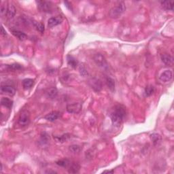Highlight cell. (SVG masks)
Segmentation results:
<instances>
[{"label": "cell", "instance_id": "cell-8", "mask_svg": "<svg viewBox=\"0 0 174 174\" xmlns=\"http://www.w3.org/2000/svg\"><path fill=\"white\" fill-rule=\"evenodd\" d=\"M173 78V73L170 70H165L160 75L159 79L163 82H170Z\"/></svg>", "mask_w": 174, "mask_h": 174}, {"label": "cell", "instance_id": "cell-28", "mask_svg": "<svg viewBox=\"0 0 174 174\" xmlns=\"http://www.w3.org/2000/svg\"><path fill=\"white\" fill-rule=\"evenodd\" d=\"M154 91H155V89H154V86L148 85L147 87L145 88V91H144L146 96V97L151 96L152 94L154 93Z\"/></svg>", "mask_w": 174, "mask_h": 174}, {"label": "cell", "instance_id": "cell-24", "mask_svg": "<svg viewBox=\"0 0 174 174\" xmlns=\"http://www.w3.org/2000/svg\"><path fill=\"white\" fill-rule=\"evenodd\" d=\"M54 138L55 139V140L58 141V142L60 143H63L65 141H67L70 138V134H65L61 135V136H56L54 137Z\"/></svg>", "mask_w": 174, "mask_h": 174}, {"label": "cell", "instance_id": "cell-16", "mask_svg": "<svg viewBox=\"0 0 174 174\" xmlns=\"http://www.w3.org/2000/svg\"><path fill=\"white\" fill-rule=\"evenodd\" d=\"M67 62L68 65L71 66L72 68H76L78 65V62L76 58H74L73 56L70 55L67 56Z\"/></svg>", "mask_w": 174, "mask_h": 174}, {"label": "cell", "instance_id": "cell-30", "mask_svg": "<svg viewBox=\"0 0 174 174\" xmlns=\"http://www.w3.org/2000/svg\"><path fill=\"white\" fill-rule=\"evenodd\" d=\"M7 10H8V5H6V4H2L1 6V9H0V14L1 16H6L7 14Z\"/></svg>", "mask_w": 174, "mask_h": 174}, {"label": "cell", "instance_id": "cell-15", "mask_svg": "<svg viewBox=\"0 0 174 174\" xmlns=\"http://www.w3.org/2000/svg\"><path fill=\"white\" fill-rule=\"evenodd\" d=\"M34 82H35V81H34L33 79H31V78L25 79V80H23V82H22L23 89L25 90L31 89V87H33Z\"/></svg>", "mask_w": 174, "mask_h": 174}, {"label": "cell", "instance_id": "cell-19", "mask_svg": "<svg viewBox=\"0 0 174 174\" xmlns=\"http://www.w3.org/2000/svg\"><path fill=\"white\" fill-rule=\"evenodd\" d=\"M46 95L48 98L50 99H55L57 97L58 94V91L57 88L55 87H51L50 89H48L46 91Z\"/></svg>", "mask_w": 174, "mask_h": 174}, {"label": "cell", "instance_id": "cell-21", "mask_svg": "<svg viewBox=\"0 0 174 174\" xmlns=\"http://www.w3.org/2000/svg\"><path fill=\"white\" fill-rule=\"evenodd\" d=\"M6 70L7 71H10V72H14V71H17V70H21L23 69V66L21 65L20 64L18 63H13L11 64V65H6Z\"/></svg>", "mask_w": 174, "mask_h": 174}, {"label": "cell", "instance_id": "cell-12", "mask_svg": "<svg viewBox=\"0 0 174 174\" xmlns=\"http://www.w3.org/2000/svg\"><path fill=\"white\" fill-rule=\"evenodd\" d=\"M161 61L164 63L165 65H172L173 63V58L167 54H164L161 55Z\"/></svg>", "mask_w": 174, "mask_h": 174}, {"label": "cell", "instance_id": "cell-27", "mask_svg": "<svg viewBox=\"0 0 174 174\" xmlns=\"http://www.w3.org/2000/svg\"><path fill=\"white\" fill-rule=\"evenodd\" d=\"M150 138H151V140L154 145L158 144V143H160L161 141V137L160 135L157 134H152L150 135Z\"/></svg>", "mask_w": 174, "mask_h": 174}, {"label": "cell", "instance_id": "cell-32", "mask_svg": "<svg viewBox=\"0 0 174 174\" xmlns=\"http://www.w3.org/2000/svg\"><path fill=\"white\" fill-rule=\"evenodd\" d=\"M1 34L2 35L4 36H6L7 35V33H6V31L4 30V28L3 26H1Z\"/></svg>", "mask_w": 174, "mask_h": 174}, {"label": "cell", "instance_id": "cell-11", "mask_svg": "<svg viewBox=\"0 0 174 174\" xmlns=\"http://www.w3.org/2000/svg\"><path fill=\"white\" fill-rule=\"evenodd\" d=\"M1 92L3 93H6L10 95H14L16 93V90L14 87L10 85H2L1 87Z\"/></svg>", "mask_w": 174, "mask_h": 174}, {"label": "cell", "instance_id": "cell-17", "mask_svg": "<svg viewBox=\"0 0 174 174\" xmlns=\"http://www.w3.org/2000/svg\"><path fill=\"white\" fill-rule=\"evenodd\" d=\"M12 33L15 36V37L18 38V40L21 41H23L27 39V36L25 33H23V31H18V30H12Z\"/></svg>", "mask_w": 174, "mask_h": 174}, {"label": "cell", "instance_id": "cell-25", "mask_svg": "<svg viewBox=\"0 0 174 174\" xmlns=\"http://www.w3.org/2000/svg\"><path fill=\"white\" fill-rule=\"evenodd\" d=\"M32 24L34 26V27L36 28V29H37V31H38L39 32H40L41 33H43L44 31V25L42 24V23H39V22H37V21H32Z\"/></svg>", "mask_w": 174, "mask_h": 174}, {"label": "cell", "instance_id": "cell-10", "mask_svg": "<svg viewBox=\"0 0 174 174\" xmlns=\"http://www.w3.org/2000/svg\"><path fill=\"white\" fill-rule=\"evenodd\" d=\"M61 116V112L59 111H53L48 114L44 116V119L49 122H54L59 119Z\"/></svg>", "mask_w": 174, "mask_h": 174}, {"label": "cell", "instance_id": "cell-31", "mask_svg": "<svg viewBox=\"0 0 174 174\" xmlns=\"http://www.w3.org/2000/svg\"><path fill=\"white\" fill-rule=\"evenodd\" d=\"M79 70H80V73L81 76L85 77L88 75V72L87 71V70H86V68L84 67V66H82V65L80 66Z\"/></svg>", "mask_w": 174, "mask_h": 174}, {"label": "cell", "instance_id": "cell-22", "mask_svg": "<svg viewBox=\"0 0 174 174\" xmlns=\"http://www.w3.org/2000/svg\"><path fill=\"white\" fill-rule=\"evenodd\" d=\"M162 7L166 10H173V1H163L161 2Z\"/></svg>", "mask_w": 174, "mask_h": 174}, {"label": "cell", "instance_id": "cell-23", "mask_svg": "<svg viewBox=\"0 0 174 174\" xmlns=\"http://www.w3.org/2000/svg\"><path fill=\"white\" fill-rule=\"evenodd\" d=\"M49 140H50V137H49V135L47 134V133L43 132L41 134L40 139V142L41 144L42 145L46 144V143H48Z\"/></svg>", "mask_w": 174, "mask_h": 174}, {"label": "cell", "instance_id": "cell-6", "mask_svg": "<svg viewBox=\"0 0 174 174\" xmlns=\"http://www.w3.org/2000/svg\"><path fill=\"white\" fill-rule=\"evenodd\" d=\"M89 85L90 87L92 88V89L94 91L97 93L102 91V82L99 79H97L96 78H91L89 80Z\"/></svg>", "mask_w": 174, "mask_h": 174}, {"label": "cell", "instance_id": "cell-13", "mask_svg": "<svg viewBox=\"0 0 174 174\" xmlns=\"http://www.w3.org/2000/svg\"><path fill=\"white\" fill-rule=\"evenodd\" d=\"M80 169V165H79L78 163L74 162L71 163L70 166H69L68 172L70 173H77L79 172Z\"/></svg>", "mask_w": 174, "mask_h": 174}, {"label": "cell", "instance_id": "cell-33", "mask_svg": "<svg viewBox=\"0 0 174 174\" xmlns=\"http://www.w3.org/2000/svg\"><path fill=\"white\" fill-rule=\"evenodd\" d=\"M114 172V170H112V171H104V173H113Z\"/></svg>", "mask_w": 174, "mask_h": 174}, {"label": "cell", "instance_id": "cell-9", "mask_svg": "<svg viewBox=\"0 0 174 174\" xmlns=\"http://www.w3.org/2000/svg\"><path fill=\"white\" fill-rule=\"evenodd\" d=\"M63 19L61 16H58L55 17H52V18H49L48 21V25L50 28H53L54 27L57 26L61 24L63 22Z\"/></svg>", "mask_w": 174, "mask_h": 174}, {"label": "cell", "instance_id": "cell-26", "mask_svg": "<svg viewBox=\"0 0 174 174\" xmlns=\"http://www.w3.org/2000/svg\"><path fill=\"white\" fill-rule=\"evenodd\" d=\"M56 164L57 165H59L60 167H69L70 166V165L71 164V162L70 160L67 159V158H64V159H61V160H59L56 162Z\"/></svg>", "mask_w": 174, "mask_h": 174}, {"label": "cell", "instance_id": "cell-29", "mask_svg": "<svg viewBox=\"0 0 174 174\" xmlns=\"http://www.w3.org/2000/svg\"><path fill=\"white\" fill-rule=\"evenodd\" d=\"M81 148L78 145H72L69 147V150L72 153H78L80 151Z\"/></svg>", "mask_w": 174, "mask_h": 174}, {"label": "cell", "instance_id": "cell-4", "mask_svg": "<svg viewBox=\"0 0 174 174\" xmlns=\"http://www.w3.org/2000/svg\"><path fill=\"white\" fill-rule=\"evenodd\" d=\"M93 60L99 67L102 68L103 70H107L108 68V63H107L106 58L102 54L97 53L94 55Z\"/></svg>", "mask_w": 174, "mask_h": 174}, {"label": "cell", "instance_id": "cell-20", "mask_svg": "<svg viewBox=\"0 0 174 174\" xmlns=\"http://www.w3.org/2000/svg\"><path fill=\"white\" fill-rule=\"evenodd\" d=\"M106 83L108 89L111 91H115V81L112 78H111L109 76H107L106 78Z\"/></svg>", "mask_w": 174, "mask_h": 174}, {"label": "cell", "instance_id": "cell-14", "mask_svg": "<svg viewBox=\"0 0 174 174\" xmlns=\"http://www.w3.org/2000/svg\"><path fill=\"white\" fill-rule=\"evenodd\" d=\"M16 8L12 4H8V10H7V14L6 16H8V18H12L16 14Z\"/></svg>", "mask_w": 174, "mask_h": 174}, {"label": "cell", "instance_id": "cell-5", "mask_svg": "<svg viewBox=\"0 0 174 174\" xmlns=\"http://www.w3.org/2000/svg\"><path fill=\"white\" fill-rule=\"evenodd\" d=\"M30 122V114L27 110H23L19 116L18 123L22 127L27 126Z\"/></svg>", "mask_w": 174, "mask_h": 174}, {"label": "cell", "instance_id": "cell-18", "mask_svg": "<svg viewBox=\"0 0 174 174\" xmlns=\"http://www.w3.org/2000/svg\"><path fill=\"white\" fill-rule=\"evenodd\" d=\"M1 106L7 107L8 109H11L13 106V101L10 99L9 98L3 97L1 100Z\"/></svg>", "mask_w": 174, "mask_h": 174}, {"label": "cell", "instance_id": "cell-34", "mask_svg": "<svg viewBox=\"0 0 174 174\" xmlns=\"http://www.w3.org/2000/svg\"><path fill=\"white\" fill-rule=\"evenodd\" d=\"M46 173H57V172H56V171H46Z\"/></svg>", "mask_w": 174, "mask_h": 174}, {"label": "cell", "instance_id": "cell-1", "mask_svg": "<svg viewBox=\"0 0 174 174\" xmlns=\"http://www.w3.org/2000/svg\"><path fill=\"white\" fill-rule=\"evenodd\" d=\"M126 108L123 105L118 104L113 107L112 109L110 116L112 122L114 126H119L122 124V122L124 121V119L126 117Z\"/></svg>", "mask_w": 174, "mask_h": 174}, {"label": "cell", "instance_id": "cell-3", "mask_svg": "<svg viewBox=\"0 0 174 174\" xmlns=\"http://www.w3.org/2000/svg\"><path fill=\"white\" fill-rule=\"evenodd\" d=\"M38 8L40 12L51 13L53 10V4L48 1H36Z\"/></svg>", "mask_w": 174, "mask_h": 174}, {"label": "cell", "instance_id": "cell-2", "mask_svg": "<svg viewBox=\"0 0 174 174\" xmlns=\"http://www.w3.org/2000/svg\"><path fill=\"white\" fill-rule=\"evenodd\" d=\"M126 10L125 4L124 1H119L116 5L114 6L109 11L108 15L110 18H117L121 16L124 13Z\"/></svg>", "mask_w": 174, "mask_h": 174}, {"label": "cell", "instance_id": "cell-7", "mask_svg": "<svg viewBox=\"0 0 174 174\" xmlns=\"http://www.w3.org/2000/svg\"><path fill=\"white\" fill-rule=\"evenodd\" d=\"M66 109L70 114H78L82 109V104L80 103H73L67 105Z\"/></svg>", "mask_w": 174, "mask_h": 174}]
</instances>
